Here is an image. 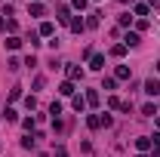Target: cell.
I'll list each match as a JSON object with an SVG mask.
<instances>
[{
    "label": "cell",
    "mask_w": 160,
    "mask_h": 157,
    "mask_svg": "<svg viewBox=\"0 0 160 157\" xmlns=\"http://www.w3.org/2000/svg\"><path fill=\"white\" fill-rule=\"evenodd\" d=\"M136 148H139L142 154H148V151L154 148V142H151V136H139V139H136Z\"/></svg>",
    "instance_id": "1"
},
{
    "label": "cell",
    "mask_w": 160,
    "mask_h": 157,
    "mask_svg": "<svg viewBox=\"0 0 160 157\" xmlns=\"http://www.w3.org/2000/svg\"><path fill=\"white\" fill-rule=\"evenodd\" d=\"M145 93H148V96H160V80L157 77L145 80Z\"/></svg>",
    "instance_id": "2"
},
{
    "label": "cell",
    "mask_w": 160,
    "mask_h": 157,
    "mask_svg": "<svg viewBox=\"0 0 160 157\" xmlns=\"http://www.w3.org/2000/svg\"><path fill=\"white\" fill-rule=\"evenodd\" d=\"M80 77H83V68H80V65H68V80L74 83V80H80Z\"/></svg>",
    "instance_id": "3"
},
{
    "label": "cell",
    "mask_w": 160,
    "mask_h": 157,
    "mask_svg": "<svg viewBox=\"0 0 160 157\" xmlns=\"http://www.w3.org/2000/svg\"><path fill=\"white\" fill-rule=\"evenodd\" d=\"M142 40H139V31H129L126 37H123V46H139Z\"/></svg>",
    "instance_id": "4"
},
{
    "label": "cell",
    "mask_w": 160,
    "mask_h": 157,
    "mask_svg": "<svg viewBox=\"0 0 160 157\" xmlns=\"http://www.w3.org/2000/svg\"><path fill=\"white\" fill-rule=\"evenodd\" d=\"M89 68L92 71H102L105 68V56H89Z\"/></svg>",
    "instance_id": "5"
},
{
    "label": "cell",
    "mask_w": 160,
    "mask_h": 157,
    "mask_svg": "<svg viewBox=\"0 0 160 157\" xmlns=\"http://www.w3.org/2000/svg\"><path fill=\"white\" fill-rule=\"evenodd\" d=\"M56 19L59 22H71V9H68V6H59V9H56Z\"/></svg>",
    "instance_id": "6"
},
{
    "label": "cell",
    "mask_w": 160,
    "mask_h": 157,
    "mask_svg": "<svg viewBox=\"0 0 160 157\" xmlns=\"http://www.w3.org/2000/svg\"><path fill=\"white\" fill-rule=\"evenodd\" d=\"M40 34H43V37H52V34H56V25H52V22H43V25H40Z\"/></svg>",
    "instance_id": "7"
},
{
    "label": "cell",
    "mask_w": 160,
    "mask_h": 157,
    "mask_svg": "<svg viewBox=\"0 0 160 157\" xmlns=\"http://www.w3.org/2000/svg\"><path fill=\"white\" fill-rule=\"evenodd\" d=\"M68 25H71V31H74V34H80V31L86 28V22H83V19H71Z\"/></svg>",
    "instance_id": "8"
},
{
    "label": "cell",
    "mask_w": 160,
    "mask_h": 157,
    "mask_svg": "<svg viewBox=\"0 0 160 157\" xmlns=\"http://www.w3.org/2000/svg\"><path fill=\"white\" fill-rule=\"evenodd\" d=\"M59 93H62V96H74V83H71V80H65V83L59 86Z\"/></svg>",
    "instance_id": "9"
},
{
    "label": "cell",
    "mask_w": 160,
    "mask_h": 157,
    "mask_svg": "<svg viewBox=\"0 0 160 157\" xmlns=\"http://www.w3.org/2000/svg\"><path fill=\"white\" fill-rule=\"evenodd\" d=\"M86 105H92V108H96V105H99V93H96V89H89V93H86Z\"/></svg>",
    "instance_id": "10"
},
{
    "label": "cell",
    "mask_w": 160,
    "mask_h": 157,
    "mask_svg": "<svg viewBox=\"0 0 160 157\" xmlns=\"http://www.w3.org/2000/svg\"><path fill=\"white\" fill-rule=\"evenodd\" d=\"M114 77H117V80H129V68H126V65H120L117 71H114Z\"/></svg>",
    "instance_id": "11"
},
{
    "label": "cell",
    "mask_w": 160,
    "mask_h": 157,
    "mask_svg": "<svg viewBox=\"0 0 160 157\" xmlns=\"http://www.w3.org/2000/svg\"><path fill=\"white\" fill-rule=\"evenodd\" d=\"M28 13H31V16H43L46 9H43V3H31V6H28Z\"/></svg>",
    "instance_id": "12"
},
{
    "label": "cell",
    "mask_w": 160,
    "mask_h": 157,
    "mask_svg": "<svg viewBox=\"0 0 160 157\" xmlns=\"http://www.w3.org/2000/svg\"><path fill=\"white\" fill-rule=\"evenodd\" d=\"M86 123H89V129H99V126H102V117H99V114H89Z\"/></svg>",
    "instance_id": "13"
},
{
    "label": "cell",
    "mask_w": 160,
    "mask_h": 157,
    "mask_svg": "<svg viewBox=\"0 0 160 157\" xmlns=\"http://www.w3.org/2000/svg\"><path fill=\"white\" fill-rule=\"evenodd\" d=\"M71 105H74V111H83V108H86V99H83V96H74Z\"/></svg>",
    "instance_id": "14"
},
{
    "label": "cell",
    "mask_w": 160,
    "mask_h": 157,
    "mask_svg": "<svg viewBox=\"0 0 160 157\" xmlns=\"http://www.w3.org/2000/svg\"><path fill=\"white\" fill-rule=\"evenodd\" d=\"M117 86V77H105L102 80V89H114Z\"/></svg>",
    "instance_id": "15"
},
{
    "label": "cell",
    "mask_w": 160,
    "mask_h": 157,
    "mask_svg": "<svg viewBox=\"0 0 160 157\" xmlns=\"http://www.w3.org/2000/svg\"><path fill=\"white\" fill-rule=\"evenodd\" d=\"M123 53H126V46H123V43H117V46H111V56H114V59H120Z\"/></svg>",
    "instance_id": "16"
},
{
    "label": "cell",
    "mask_w": 160,
    "mask_h": 157,
    "mask_svg": "<svg viewBox=\"0 0 160 157\" xmlns=\"http://www.w3.org/2000/svg\"><path fill=\"white\" fill-rule=\"evenodd\" d=\"M37 145V136H28V139H22V148H34Z\"/></svg>",
    "instance_id": "17"
},
{
    "label": "cell",
    "mask_w": 160,
    "mask_h": 157,
    "mask_svg": "<svg viewBox=\"0 0 160 157\" xmlns=\"http://www.w3.org/2000/svg\"><path fill=\"white\" fill-rule=\"evenodd\" d=\"M49 114L59 117V114H62V102H52V105H49Z\"/></svg>",
    "instance_id": "18"
},
{
    "label": "cell",
    "mask_w": 160,
    "mask_h": 157,
    "mask_svg": "<svg viewBox=\"0 0 160 157\" xmlns=\"http://www.w3.org/2000/svg\"><path fill=\"white\" fill-rule=\"evenodd\" d=\"M99 16H102V13H92V16L86 19V28H96V25H99Z\"/></svg>",
    "instance_id": "19"
},
{
    "label": "cell",
    "mask_w": 160,
    "mask_h": 157,
    "mask_svg": "<svg viewBox=\"0 0 160 157\" xmlns=\"http://www.w3.org/2000/svg\"><path fill=\"white\" fill-rule=\"evenodd\" d=\"M6 46H9V49H19L22 40H19V37H6Z\"/></svg>",
    "instance_id": "20"
},
{
    "label": "cell",
    "mask_w": 160,
    "mask_h": 157,
    "mask_svg": "<svg viewBox=\"0 0 160 157\" xmlns=\"http://www.w3.org/2000/svg\"><path fill=\"white\" fill-rule=\"evenodd\" d=\"M16 99H22V86H12L9 89V102H16Z\"/></svg>",
    "instance_id": "21"
},
{
    "label": "cell",
    "mask_w": 160,
    "mask_h": 157,
    "mask_svg": "<svg viewBox=\"0 0 160 157\" xmlns=\"http://www.w3.org/2000/svg\"><path fill=\"white\" fill-rule=\"evenodd\" d=\"M136 16H148V3H136Z\"/></svg>",
    "instance_id": "22"
},
{
    "label": "cell",
    "mask_w": 160,
    "mask_h": 157,
    "mask_svg": "<svg viewBox=\"0 0 160 157\" xmlns=\"http://www.w3.org/2000/svg\"><path fill=\"white\" fill-rule=\"evenodd\" d=\"M6 68H9V71H19L22 62H19V59H9V62H6Z\"/></svg>",
    "instance_id": "23"
},
{
    "label": "cell",
    "mask_w": 160,
    "mask_h": 157,
    "mask_svg": "<svg viewBox=\"0 0 160 157\" xmlns=\"http://www.w3.org/2000/svg\"><path fill=\"white\" fill-rule=\"evenodd\" d=\"M154 111H157L154 105H145V108H142V114H145V117H154Z\"/></svg>",
    "instance_id": "24"
},
{
    "label": "cell",
    "mask_w": 160,
    "mask_h": 157,
    "mask_svg": "<svg viewBox=\"0 0 160 157\" xmlns=\"http://www.w3.org/2000/svg\"><path fill=\"white\" fill-rule=\"evenodd\" d=\"M71 6H74V9H86V6H89V0H74Z\"/></svg>",
    "instance_id": "25"
},
{
    "label": "cell",
    "mask_w": 160,
    "mask_h": 157,
    "mask_svg": "<svg viewBox=\"0 0 160 157\" xmlns=\"http://www.w3.org/2000/svg\"><path fill=\"white\" fill-rule=\"evenodd\" d=\"M3 117H6V120H19V114H16L12 108H6V111H3Z\"/></svg>",
    "instance_id": "26"
},
{
    "label": "cell",
    "mask_w": 160,
    "mask_h": 157,
    "mask_svg": "<svg viewBox=\"0 0 160 157\" xmlns=\"http://www.w3.org/2000/svg\"><path fill=\"white\" fill-rule=\"evenodd\" d=\"M117 22H120V25H123V28H126V25H129V22H132V16H129V13H123V16H120Z\"/></svg>",
    "instance_id": "27"
},
{
    "label": "cell",
    "mask_w": 160,
    "mask_h": 157,
    "mask_svg": "<svg viewBox=\"0 0 160 157\" xmlns=\"http://www.w3.org/2000/svg\"><path fill=\"white\" fill-rule=\"evenodd\" d=\"M52 157H68V151H65V145H59V148H56V154Z\"/></svg>",
    "instance_id": "28"
},
{
    "label": "cell",
    "mask_w": 160,
    "mask_h": 157,
    "mask_svg": "<svg viewBox=\"0 0 160 157\" xmlns=\"http://www.w3.org/2000/svg\"><path fill=\"white\" fill-rule=\"evenodd\" d=\"M151 142H154V145L160 148V133H154V136H151Z\"/></svg>",
    "instance_id": "29"
},
{
    "label": "cell",
    "mask_w": 160,
    "mask_h": 157,
    "mask_svg": "<svg viewBox=\"0 0 160 157\" xmlns=\"http://www.w3.org/2000/svg\"><path fill=\"white\" fill-rule=\"evenodd\" d=\"M151 157H160V148H154V151H151Z\"/></svg>",
    "instance_id": "30"
},
{
    "label": "cell",
    "mask_w": 160,
    "mask_h": 157,
    "mask_svg": "<svg viewBox=\"0 0 160 157\" xmlns=\"http://www.w3.org/2000/svg\"><path fill=\"white\" fill-rule=\"evenodd\" d=\"M157 71H160V62H157Z\"/></svg>",
    "instance_id": "31"
},
{
    "label": "cell",
    "mask_w": 160,
    "mask_h": 157,
    "mask_svg": "<svg viewBox=\"0 0 160 157\" xmlns=\"http://www.w3.org/2000/svg\"><path fill=\"white\" fill-rule=\"evenodd\" d=\"M139 157H148V154H139Z\"/></svg>",
    "instance_id": "32"
},
{
    "label": "cell",
    "mask_w": 160,
    "mask_h": 157,
    "mask_svg": "<svg viewBox=\"0 0 160 157\" xmlns=\"http://www.w3.org/2000/svg\"><path fill=\"white\" fill-rule=\"evenodd\" d=\"M123 3H126V0H123Z\"/></svg>",
    "instance_id": "33"
}]
</instances>
